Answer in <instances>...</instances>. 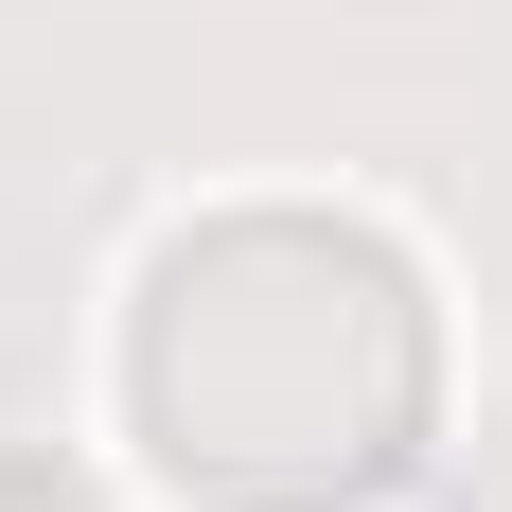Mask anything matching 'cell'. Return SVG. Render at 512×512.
<instances>
[{"instance_id": "6da1fadb", "label": "cell", "mask_w": 512, "mask_h": 512, "mask_svg": "<svg viewBox=\"0 0 512 512\" xmlns=\"http://www.w3.org/2000/svg\"><path fill=\"white\" fill-rule=\"evenodd\" d=\"M424 283L354 212H212L124 301V424L195 512H371L424 460Z\"/></svg>"}]
</instances>
